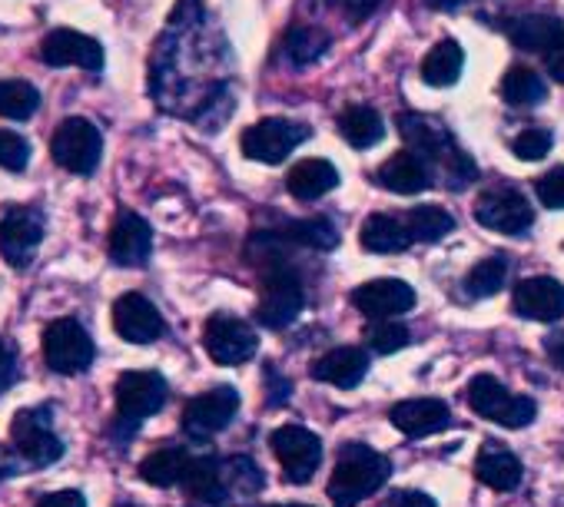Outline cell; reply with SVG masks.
<instances>
[{"label": "cell", "mask_w": 564, "mask_h": 507, "mask_svg": "<svg viewBox=\"0 0 564 507\" xmlns=\"http://www.w3.org/2000/svg\"><path fill=\"white\" fill-rule=\"evenodd\" d=\"M206 14L196 0H183L173 11L170 27L156 41L150 60V93L176 117L203 120V110L223 93L219 74H213L216 51L206 44Z\"/></svg>", "instance_id": "obj_1"}, {"label": "cell", "mask_w": 564, "mask_h": 507, "mask_svg": "<svg viewBox=\"0 0 564 507\" xmlns=\"http://www.w3.org/2000/svg\"><path fill=\"white\" fill-rule=\"evenodd\" d=\"M399 136L409 143V153H415L435 179H442L448 189H465L475 183L478 169L471 163L468 153H462V146L452 140L448 126L435 117L425 113H399L395 117Z\"/></svg>", "instance_id": "obj_2"}, {"label": "cell", "mask_w": 564, "mask_h": 507, "mask_svg": "<svg viewBox=\"0 0 564 507\" xmlns=\"http://www.w3.org/2000/svg\"><path fill=\"white\" fill-rule=\"evenodd\" d=\"M392 474V464L386 454H379L369 444H346L339 451L336 471L329 477V497L336 507H356L362 504L372 491H379Z\"/></svg>", "instance_id": "obj_3"}, {"label": "cell", "mask_w": 564, "mask_h": 507, "mask_svg": "<svg viewBox=\"0 0 564 507\" xmlns=\"http://www.w3.org/2000/svg\"><path fill=\"white\" fill-rule=\"evenodd\" d=\"M468 408L478 418H488L505 428H524L534 421L538 405L524 395H511L495 375H475L468 382Z\"/></svg>", "instance_id": "obj_4"}, {"label": "cell", "mask_w": 564, "mask_h": 507, "mask_svg": "<svg viewBox=\"0 0 564 507\" xmlns=\"http://www.w3.org/2000/svg\"><path fill=\"white\" fill-rule=\"evenodd\" d=\"M47 219L37 206H8L0 212V256L14 269H28L44 242Z\"/></svg>", "instance_id": "obj_5"}, {"label": "cell", "mask_w": 564, "mask_h": 507, "mask_svg": "<svg viewBox=\"0 0 564 507\" xmlns=\"http://www.w3.org/2000/svg\"><path fill=\"white\" fill-rule=\"evenodd\" d=\"M100 153H104V136L100 130L84 120V117H70L57 126L54 140H51V156L61 169L77 173V176H90L100 166Z\"/></svg>", "instance_id": "obj_6"}, {"label": "cell", "mask_w": 564, "mask_h": 507, "mask_svg": "<svg viewBox=\"0 0 564 507\" xmlns=\"http://www.w3.org/2000/svg\"><path fill=\"white\" fill-rule=\"evenodd\" d=\"M11 441H14L18 454L24 458V464H31V467H47L64 458V441L54 434L47 405L18 411L11 421Z\"/></svg>", "instance_id": "obj_7"}, {"label": "cell", "mask_w": 564, "mask_h": 507, "mask_svg": "<svg viewBox=\"0 0 564 507\" xmlns=\"http://www.w3.org/2000/svg\"><path fill=\"white\" fill-rule=\"evenodd\" d=\"M94 339L74 319H57L44 332V362L57 375H80L94 365Z\"/></svg>", "instance_id": "obj_8"}, {"label": "cell", "mask_w": 564, "mask_h": 507, "mask_svg": "<svg viewBox=\"0 0 564 507\" xmlns=\"http://www.w3.org/2000/svg\"><path fill=\"white\" fill-rule=\"evenodd\" d=\"M272 454L279 458L290 484H310L323 464V441L300 425H282L269 434Z\"/></svg>", "instance_id": "obj_9"}, {"label": "cell", "mask_w": 564, "mask_h": 507, "mask_svg": "<svg viewBox=\"0 0 564 507\" xmlns=\"http://www.w3.org/2000/svg\"><path fill=\"white\" fill-rule=\"evenodd\" d=\"M306 140H310V126H306V123L282 120V117H269V120L252 123V126L242 133L239 146H242V153H246L249 159L275 166V163L286 159L300 143H306Z\"/></svg>", "instance_id": "obj_10"}, {"label": "cell", "mask_w": 564, "mask_h": 507, "mask_svg": "<svg viewBox=\"0 0 564 507\" xmlns=\"http://www.w3.org/2000/svg\"><path fill=\"white\" fill-rule=\"evenodd\" d=\"M166 392L170 388L156 372H123L117 382V425H127V434L137 431L143 418L166 405Z\"/></svg>", "instance_id": "obj_11"}, {"label": "cell", "mask_w": 564, "mask_h": 507, "mask_svg": "<svg viewBox=\"0 0 564 507\" xmlns=\"http://www.w3.org/2000/svg\"><path fill=\"white\" fill-rule=\"evenodd\" d=\"M475 219L501 235H521L534 222L531 202L514 189V186H491L478 196L475 202Z\"/></svg>", "instance_id": "obj_12"}, {"label": "cell", "mask_w": 564, "mask_h": 507, "mask_svg": "<svg viewBox=\"0 0 564 507\" xmlns=\"http://www.w3.org/2000/svg\"><path fill=\"white\" fill-rule=\"evenodd\" d=\"M306 306V293H303V283L290 273V269H275L265 276L262 283V299H259V309H256V319L279 332V329H290L300 312Z\"/></svg>", "instance_id": "obj_13"}, {"label": "cell", "mask_w": 564, "mask_h": 507, "mask_svg": "<svg viewBox=\"0 0 564 507\" xmlns=\"http://www.w3.org/2000/svg\"><path fill=\"white\" fill-rule=\"evenodd\" d=\"M239 411V392L229 385H216L203 395H196L193 401H186L183 408V431L193 441H206L213 434H219L223 428H229V421Z\"/></svg>", "instance_id": "obj_14"}, {"label": "cell", "mask_w": 564, "mask_h": 507, "mask_svg": "<svg viewBox=\"0 0 564 507\" xmlns=\"http://www.w3.org/2000/svg\"><path fill=\"white\" fill-rule=\"evenodd\" d=\"M203 345H206V352H209V359L216 365H242V362H249L256 355L259 339L242 319L216 312L203 329Z\"/></svg>", "instance_id": "obj_15"}, {"label": "cell", "mask_w": 564, "mask_h": 507, "mask_svg": "<svg viewBox=\"0 0 564 507\" xmlns=\"http://www.w3.org/2000/svg\"><path fill=\"white\" fill-rule=\"evenodd\" d=\"M41 60L47 67H80V70L100 74L104 70V47H100V41H94L80 31L61 27L41 41Z\"/></svg>", "instance_id": "obj_16"}, {"label": "cell", "mask_w": 564, "mask_h": 507, "mask_svg": "<svg viewBox=\"0 0 564 507\" xmlns=\"http://www.w3.org/2000/svg\"><path fill=\"white\" fill-rule=\"evenodd\" d=\"M107 252L110 260L123 269H137V266H147L150 252H153V232H150V222L137 212H120L113 219V229H110V242H107Z\"/></svg>", "instance_id": "obj_17"}, {"label": "cell", "mask_w": 564, "mask_h": 507, "mask_svg": "<svg viewBox=\"0 0 564 507\" xmlns=\"http://www.w3.org/2000/svg\"><path fill=\"white\" fill-rule=\"evenodd\" d=\"M113 329L120 339L133 342V345H150L163 335V316L156 312V306L140 296V293H127L113 302Z\"/></svg>", "instance_id": "obj_18"}, {"label": "cell", "mask_w": 564, "mask_h": 507, "mask_svg": "<svg viewBox=\"0 0 564 507\" xmlns=\"http://www.w3.org/2000/svg\"><path fill=\"white\" fill-rule=\"evenodd\" d=\"M352 306L369 319H395L415 306V293L402 279H372L352 293Z\"/></svg>", "instance_id": "obj_19"}, {"label": "cell", "mask_w": 564, "mask_h": 507, "mask_svg": "<svg viewBox=\"0 0 564 507\" xmlns=\"http://www.w3.org/2000/svg\"><path fill=\"white\" fill-rule=\"evenodd\" d=\"M514 312L534 322H557L564 319V286L551 276L521 279L514 286Z\"/></svg>", "instance_id": "obj_20"}, {"label": "cell", "mask_w": 564, "mask_h": 507, "mask_svg": "<svg viewBox=\"0 0 564 507\" xmlns=\"http://www.w3.org/2000/svg\"><path fill=\"white\" fill-rule=\"evenodd\" d=\"M389 418L409 438L438 434V431H445L452 425V411L438 398H409V401H399V405H392Z\"/></svg>", "instance_id": "obj_21"}, {"label": "cell", "mask_w": 564, "mask_h": 507, "mask_svg": "<svg viewBox=\"0 0 564 507\" xmlns=\"http://www.w3.org/2000/svg\"><path fill=\"white\" fill-rule=\"evenodd\" d=\"M376 183L389 192H399V196H415V192H425L435 176L432 169L415 156V153H395L389 156L379 169H376Z\"/></svg>", "instance_id": "obj_22"}, {"label": "cell", "mask_w": 564, "mask_h": 507, "mask_svg": "<svg viewBox=\"0 0 564 507\" xmlns=\"http://www.w3.org/2000/svg\"><path fill=\"white\" fill-rule=\"evenodd\" d=\"M366 372H369V355L362 349H352V345L333 349L313 362V378L336 385V388H356L366 378Z\"/></svg>", "instance_id": "obj_23"}, {"label": "cell", "mask_w": 564, "mask_h": 507, "mask_svg": "<svg viewBox=\"0 0 564 507\" xmlns=\"http://www.w3.org/2000/svg\"><path fill=\"white\" fill-rule=\"evenodd\" d=\"M475 474L491 491H514L521 484V461L501 441H485L475 458Z\"/></svg>", "instance_id": "obj_24"}, {"label": "cell", "mask_w": 564, "mask_h": 507, "mask_svg": "<svg viewBox=\"0 0 564 507\" xmlns=\"http://www.w3.org/2000/svg\"><path fill=\"white\" fill-rule=\"evenodd\" d=\"M508 37L518 51L547 54L564 37V24L554 14H521L508 24Z\"/></svg>", "instance_id": "obj_25"}, {"label": "cell", "mask_w": 564, "mask_h": 507, "mask_svg": "<svg viewBox=\"0 0 564 507\" xmlns=\"http://www.w3.org/2000/svg\"><path fill=\"white\" fill-rule=\"evenodd\" d=\"M183 487L186 494L203 504V507H219L229 504L226 500V487H223V461L206 454V458H193L186 474H183Z\"/></svg>", "instance_id": "obj_26"}, {"label": "cell", "mask_w": 564, "mask_h": 507, "mask_svg": "<svg viewBox=\"0 0 564 507\" xmlns=\"http://www.w3.org/2000/svg\"><path fill=\"white\" fill-rule=\"evenodd\" d=\"M336 186H339V169L329 159H303L286 176L290 196H296L303 202H313V199L333 192Z\"/></svg>", "instance_id": "obj_27"}, {"label": "cell", "mask_w": 564, "mask_h": 507, "mask_svg": "<svg viewBox=\"0 0 564 507\" xmlns=\"http://www.w3.org/2000/svg\"><path fill=\"white\" fill-rule=\"evenodd\" d=\"M359 242L366 252H379V256H386V252H405L412 245V235L405 229V222L399 216H369L359 229Z\"/></svg>", "instance_id": "obj_28"}, {"label": "cell", "mask_w": 564, "mask_h": 507, "mask_svg": "<svg viewBox=\"0 0 564 507\" xmlns=\"http://www.w3.org/2000/svg\"><path fill=\"white\" fill-rule=\"evenodd\" d=\"M189 451L180 448V444H166V448H156L153 454L143 458L140 464V477L153 487H170V484H183V474L189 467Z\"/></svg>", "instance_id": "obj_29"}, {"label": "cell", "mask_w": 564, "mask_h": 507, "mask_svg": "<svg viewBox=\"0 0 564 507\" xmlns=\"http://www.w3.org/2000/svg\"><path fill=\"white\" fill-rule=\"evenodd\" d=\"M462 67H465L462 44L458 41H438L422 60V80L429 87H452V84H458Z\"/></svg>", "instance_id": "obj_30"}, {"label": "cell", "mask_w": 564, "mask_h": 507, "mask_svg": "<svg viewBox=\"0 0 564 507\" xmlns=\"http://www.w3.org/2000/svg\"><path fill=\"white\" fill-rule=\"evenodd\" d=\"M339 133L349 146L356 150H369L382 140V117L372 107H349L339 113Z\"/></svg>", "instance_id": "obj_31"}, {"label": "cell", "mask_w": 564, "mask_h": 507, "mask_svg": "<svg viewBox=\"0 0 564 507\" xmlns=\"http://www.w3.org/2000/svg\"><path fill=\"white\" fill-rule=\"evenodd\" d=\"M329 47V37L319 31V27H310V24H293L282 37V54L293 67H306L313 60H319Z\"/></svg>", "instance_id": "obj_32"}, {"label": "cell", "mask_w": 564, "mask_h": 507, "mask_svg": "<svg viewBox=\"0 0 564 507\" xmlns=\"http://www.w3.org/2000/svg\"><path fill=\"white\" fill-rule=\"evenodd\" d=\"M402 222H405L412 242H438L455 229L452 212H445L442 206H415L402 216Z\"/></svg>", "instance_id": "obj_33"}, {"label": "cell", "mask_w": 564, "mask_h": 507, "mask_svg": "<svg viewBox=\"0 0 564 507\" xmlns=\"http://www.w3.org/2000/svg\"><path fill=\"white\" fill-rule=\"evenodd\" d=\"M505 279H508V260L488 256L478 266H471V273L462 283V293H465V299H491L501 293Z\"/></svg>", "instance_id": "obj_34"}, {"label": "cell", "mask_w": 564, "mask_h": 507, "mask_svg": "<svg viewBox=\"0 0 564 507\" xmlns=\"http://www.w3.org/2000/svg\"><path fill=\"white\" fill-rule=\"evenodd\" d=\"M544 80L531 67H511L501 77V97L511 107H538L544 100Z\"/></svg>", "instance_id": "obj_35"}, {"label": "cell", "mask_w": 564, "mask_h": 507, "mask_svg": "<svg viewBox=\"0 0 564 507\" xmlns=\"http://www.w3.org/2000/svg\"><path fill=\"white\" fill-rule=\"evenodd\" d=\"M223 487H226V500L232 504L236 497H252L262 487V471L256 467L252 458L236 454L223 461Z\"/></svg>", "instance_id": "obj_36"}, {"label": "cell", "mask_w": 564, "mask_h": 507, "mask_svg": "<svg viewBox=\"0 0 564 507\" xmlns=\"http://www.w3.org/2000/svg\"><path fill=\"white\" fill-rule=\"evenodd\" d=\"M37 107V87H31L28 80H0V117L4 120H31Z\"/></svg>", "instance_id": "obj_37"}, {"label": "cell", "mask_w": 564, "mask_h": 507, "mask_svg": "<svg viewBox=\"0 0 564 507\" xmlns=\"http://www.w3.org/2000/svg\"><path fill=\"white\" fill-rule=\"evenodd\" d=\"M290 239H296L300 245H310V249H336L339 245V232L333 225V219L326 216H313V219H300L290 225Z\"/></svg>", "instance_id": "obj_38"}, {"label": "cell", "mask_w": 564, "mask_h": 507, "mask_svg": "<svg viewBox=\"0 0 564 507\" xmlns=\"http://www.w3.org/2000/svg\"><path fill=\"white\" fill-rule=\"evenodd\" d=\"M366 342H369L372 352L392 355V352H399V349L409 345V329L402 322H395V319H379V322H372L366 329Z\"/></svg>", "instance_id": "obj_39"}, {"label": "cell", "mask_w": 564, "mask_h": 507, "mask_svg": "<svg viewBox=\"0 0 564 507\" xmlns=\"http://www.w3.org/2000/svg\"><path fill=\"white\" fill-rule=\"evenodd\" d=\"M551 133L547 130H541V126H528V130H521L518 136H514V143H511V153L518 156V159H524V163H534V159H544L547 153H551Z\"/></svg>", "instance_id": "obj_40"}, {"label": "cell", "mask_w": 564, "mask_h": 507, "mask_svg": "<svg viewBox=\"0 0 564 507\" xmlns=\"http://www.w3.org/2000/svg\"><path fill=\"white\" fill-rule=\"evenodd\" d=\"M31 163V143L11 130H0V169L21 173Z\"/></svg>", "instance_id": "obj_41"}, {"label": "cell", "mask_w": 564, "mask_h": 507, "mask_svg": "<svg viewBox=\"0 0 564 507\" xmlns=\"http://www.w3.org/2000/svg\"><path fill=\"white\" fill-rule=\"evenodd\" d=\"M534 192H538L541 206H547V209H564V166L547 169V173L534 183Z\"/></svg>", "instance_id": "obj_42"}, {"label": "cell", "mask_w": 564, "mask_h": 507, "mask_svg": "<svg viewBox=\"0 0 564 507\" xmlns=\"http://www.w3.org/2000/svg\"><path fill=\"white\" fill-rule=\"evenodd\" d=\"M18 382V352L0 342V392H8Z\"/></svg>", "instance_id": "obj_43"}, {"label": "cell", "mask_w": 564, "mask_h": 507, "mask_svg": "<svg viewBox=\"0 0 564 507\" xmlns=\"http://www.w3.org/2000/svg\"><path fill=\"white\" fill-rule=\"evenodd\" d=\"M34 507H87V497L80 491H54V494L41 497Z\"/></svg>", "instance_id": "obj_44"}, {"label": "cell", "mask_w": 564, "mask_h": 507, "mask_svg": "<svg viewBox=\"0 0 564 507\" xmlns=\"http://www.w3.org/2000/svg\"><path fill=\"white\" fill-rule=\"evenodd\" d=\"M329 4L343 8L352 21H362V18H369V14L376 11L379 0H329Z\"/></svg>", "instance_id": "obj_45"}, {"label": "cell", "mask_w": 564, "mask_h": 507, "mask_svg": "<svg viewBox=\"0 0 564 507\" xmlns=\"http://www.w3.org/2000/svg\"><path fill=\"white\" fill-rule=\"evenodd\" d=\"M544 64H547V74H551L557 84H564V37L544 54Z\"/></svg>", "instance_id": "obj_46"}, {"label": "cell", "mask_w": 564, "mask_h": 507, "mask_svg": "<svg viewBox=\"0 0 564 507\" xmlns=\"http://www.w3.org/2000/svg\"><path fill=\"white\" fill-rule=\"evenodd\" d=\"M395 504L399 507H435V497H429L425 491H399Z\"/></svg>", "instance_id": "obj_47"}, {"label": "cell", "mask_w": 564, "mask_h": 507, "mask_svg": "<svg viewBox=\"0 0 564 507\" xmlns=\"http://www.w3.org/2000/svg\"><path fill=\"white\" fill-rule=\"evenodd\" d=\"M544 352L551 355V362H554V365H561V368H564V332L547 335V339H544Z\"/></svg>", "instance_id": "obj_48"}, {"label": "cell", "mask_w": 564, "mask_h": 507, "mask_svg": "<svg viewBox=\"0 0 564 507\" xmlns=\"http://www.w3.org/2000/svg\"><path fill=\"white\" fill-rule=\"evenodd\" d=\"M425 4H429L432 11H455V8L465 4V0H425Z\"/></svg>", "instance_id": "obj_49"}, {"label": "cell", "mask_w": 564, "mask_h": 507, "mask_svg": "<svg viewBox=\"0 0 564 507\" xmlns=\"http://www.w3.org/2000/svg\"><path fill=\"white\" fill-rule=\"evenodd\" d=\"M269 507H306V504H269Z\"/></svg>", "instance_id": "obj_50"}, {"label": "cell", "mask_w": 564, "mask_h": 507, "mask_svg": "<svg viewBox=\"0 0 564 507\" xmlns=\"http://www.w3.org/2000/svg\"><path fill=\"white\" fill-rule=\"evenodd\" d=\"M120 507H133V504H120Z\"/></svg>", "instance_id": "obj_51"}]
</instances>
